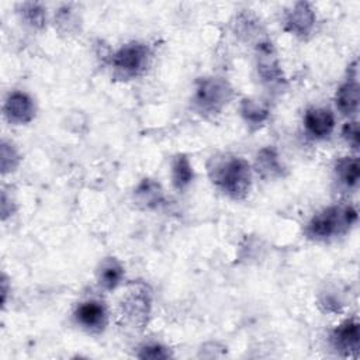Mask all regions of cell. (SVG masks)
Here are the masks:
<instances>
[{"label":"cell","mask_w":360,"mask_h":360,"mask_svg":"<svg viewBox=\"0 0 360 360\" xmlns=\"http://www.w3.org/2000/svg\"><path fill=\"white\" fill-rule=\"evenodd\" d=\"M228 93H229V89L226 87L225 82H221L217 79H208L201 82L195 94V103L200 105L201 110L217 111L226 101Z\"/></svg>","instance_id":"277c9868"},{"label":"cell","mask_w":360,"mask_h":360,"mask_svg":"<svg viewBox=\"0 0 360 360\" xmlns=\"http://www.w3.org/2000/svg\"><path fill=\"white\" fill-rule=\"evenodd\" d=\"M141 357H146V359H165L169 354L165 352L163 347L155 345V346H148L143 349V352L139 354Z\"/></svg>","instance_id":"ac0fdd59"},{"label":"cell","mask_w":360,"mask_h":360,"mask_svg":"<svg viewBox=\"0 0 360 360\" xmlns=\"http://www.w3.org/2000/svg\"><path fill=\"white\" fill-rule=\"evenodd\" d=\"M149 312V297L145 290H134L121 304L122 316L134 326L142 328Z\"/></svg>","instance_id":"5b68a950"},{"label":"cell","mask_w":360,"mask_h":360,"mask_svg":"<svg viewBox=\"0 0 360 360\" xmlns=\"http://www.w3.org/2000/svg\"><path fill=\"white\" fill-rule=\"evenodd\" d=\"M343 136L346 138V141L353 148H357L359 146V127H357V122H347L343 127Z\"/></svg>","instance_id":"2e32d148"},{"label":"cell","mask_w":360,"mask_h":360,"mask_svg":"<svg viewBox=\"0 0 360 360\" xmlns=\"http://www.w3.org/2000/svg\"><path fill=\"white\" fill-rule=\"evenodd\" d=\"M336 105L343 114H353L359 105V86L356 82H347L336 93Z\"/></svg>","instance_id":"8fae6325"},{"label":"cell","mask_w":360,"mask_h":360,"mask_svg":"<svg viewBox=\"0 0 360 360\" xmlns=\"http://www.w3.org/2000/svg\"><path fill=\"white\" fill-rule=\"evenodd\" d=\"M242 112H243L245 118L252 121V122H262L266 118V115H267L266 110H262L257 104L252 103L250 100H245L243 101Z\"/></svg>","instance_id":"9a60e30c"},{"label":"cell","mask_w":360,"mask_h":360,"mask_svg":"<svg viewBox=\"0 0 360 360\" xmlns=\"http://www.w3.org/2000/svg\"><path fill=\"white\" fill-rule=\"evenodd\" d=\"M314 13L307 3H298L290 14L287 24L288 30L295 34H305L314 24Z\"/></svg>","instance_id":"30bf717a"},{"label":"cell","mask_w":360,"mask_h":360,"mask_svg":"<svg viewBox=\"0 0 360 360\" xmlns=\"http://www.w3.org/2000/svg\"><path fill=\"white\" fill-rule=\"evenodd\" d=\"M193 177L190 162L184 156H179L173 165V183L177 188L186 187Z\"/></svg>","instance_id":"5bb4252c"},{"label":"cell","mask_w":360,"mask_h":360,"mask_svg":"<svg viewBox=\"0 0 360 360\" xmlns=\"http://www.w3.org/2000/svg\"><path fill=\"white\" fill-rule=\"evenodd\" d=\"M4 114L10 122L25 124L34 117V104L24 93H13L4 104Z\"/></svg>","instance_id":"8992f818"},{"label":"cell","mask_w":360,"mask_h":360,"mask_svg":"<svg viewBox=\"0 0 360 360\" xmlns=\"http://www.w3.org/2000/svg\"><path fill=\"white\" fill-rule=\"evenodd\" d=\"M148 59V49L142 44L124 45L112 58L115 69L124 75L134 76L143 70Z\"/></svg>","instance_id":"3957f363"},{"label":"cell","mask_w":360,"mask_h":360,"mask_svg":"<svg viewBox=\"0 0 360 360\" xmlns=\"http://www.w3.org/2000/svg\"><path fill=\"white\" fill-rule=\"evenodd\" d=\"M212 181L233 198L246 195L250 186V167L240 158H231L214 165Z\"/></svg>","instance_id":"6da1fadb"},{"label":"cell","mask_w":360,"mask_h":360,"mask_svg":"<svg viewBox=\"0 0 360 360\" xmlns=\"http://www.w3.org/2000/svg\"><path fill=\"white\" fill-rule=\"evenodd\" d=\"M333 342L335 346L340 350L346 352H354L357 353L359 350V323L356 321H346L342 323L335 332H333Z\"/></svg>","instance_id":"9c48e42d"},{"label":"cell","mask_w":360,"mask_h":360,"mask_svg":"<svg viewBox=\"0 0 360 360\" xmlns=\"http://www.w3.org/2000/svg\"><path fill=\"white\" fill-rule=\"evenodd\" d=\"M76 319L80 325L91 330H100L104 328L107 315L105 308L97 301H89L82 304L76 311Z\"/></svg>","instance_id":"ba28073f"},{"label":"cell","mask_w":360,"mask_h":360,"mask_svg":"<svg viewBox=\"0 0 360 360\" xmlns=\"http://www.w3.org/2000/svg\"><path fill=\"white\" fill-rule=\"evenodd\" d=\"M27 10L25 14L30 20V22L35 24V25H41L44 21V10L39 8L37 4H27Z\"/></svg>","instance_id":"e0dca14e"},{"label":"cell","mask_w":360,"mask_h":360,"mask_svg":"<svg viewBox=\"0 0 360 360\" xmlns=\"http://www.w3.org/2000/svg\"><path fill=\"white\" fill-rule=\"evenodd\" d=\"M356 218L357 214L352 207H332L311 219L307 228V233L315 239H325L340 232L343 228H349L356 221Z\"/></svg>","instance_id":"7a4b0ae2"},{"label":"cell","mask_w":360,"mask_h":360,"mask_svg":"<svg viewBox=\"0 0 360 360\" xmlns=\"http://www.w3.org/2000/svg\"><path fill=\"white\" fill-rule=\"evenodd\" d=\"M121 278H122V267L120 266L118 262H115L114 259H110L103 263L98 280L104 288L107 290L115 288L121 281Z\"/></svg>","instance_id":"7c38bea8"},{"label":"cell","mask_w":360,"mask_h":360,"mask_svg":"<svg viewBox=\"0 0 360 360\" xmlns=\"http://www.w3.org/2000/svg\"><path fill=\"white\" fill-rule=\"evenodd\" d=\"M304 124L307 131L315 138L328 136L335 127V117L330 110L311 108L307 111Z\"/></svg>","instance_id":"52a82bcc"},{"label":"cell","mask_w":360,"mask_h":360,"mask_svg":"<svg viewBox=\"0 0 360 360\" xmlns=\"http://www.w3.org/2000/svg\"><path fill=\"white\" fill-rule=\"evenodd\" d=\"M338 173L342 179V181L347 186V187H353L359 183V177H360V166H359V160L354 159H343L338 163Z\"/></svg>","instance_id":"4fadbf2b"}]
</instances>
